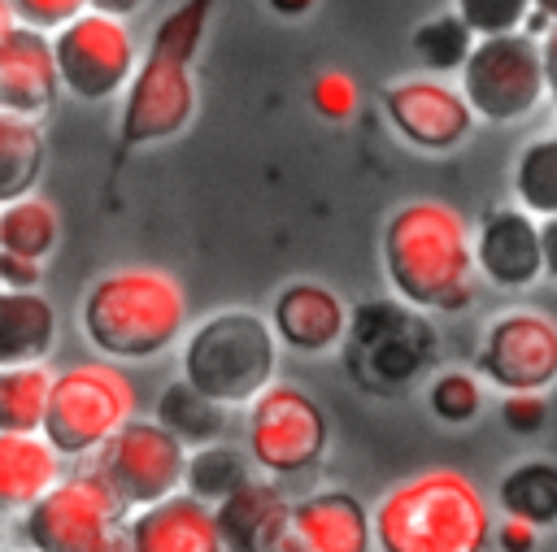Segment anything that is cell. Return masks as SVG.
Here are the masks:
<instances>
[{"label":"cell","mask_w":557,"mask_h":552,"mask_svg":"<svg viewBox=\"0 0 557 552\" xmlns=\"http://www.w3.org/2000/svg\"><path fill=\"white\" fill-rule=\"evenodd\" d=\"M379 265L392 300L418 313H461L479 296L474 226L440 196H409L383 217Z\"/></svg>","instance_id":"1"},{"label":"cell","mask_w":557,"mask_h":552,"mask_svg":"<svg viewBox=\"0 0 557 552\" xmlns=\"http://www.w3.org/2000/svg\"><path fill=\"white\" fill-rule=\"evenodd\" d=\"M187 326V287L165 265H109L78 296V335L96 356L117 365H148L178 352Z\"/></svg>","instance_id":"2"},{"label":"cell","mask_w":557,"mask_h":552,"mask_svg":"<svg viewBox=\"0 0 557 552\" xmlns=\"http://www.w3.org/2000/svg\"><path fill=\"white\" fill-rule=\"evenodd\" d=\"M218 0H178L148 35L139 70L117 104V156L178 139L200 109L196 57Z\"/></svg>","instance_id":"3"},{"label":"cell","mask_w":557,"mask_h":552,"mask_svg":"<svg viewBox=\"0 0 557 552\" xmlns=\"http://www.w3.org/2000/svg\"><path fill=\"white\" fill-rule=\"evenodd\" d=\"M379 552H492L496 504L457 465H426L370 504Z\"/></svg>","instance_id":"4"},{"label":"cell","mask_w":557,"mask_h":552,"mask_svg":"<svg viewBox=\"0 0 557 552\" xmlns=\"http://www.w3.org/2000/svg\"><path fill=\"white\" fill-rule=\"evenodd\" d=\"M278 356L283 348L270 330V317L248 304H231L187 326L178 343V378L222 409L244 413L278 378Z\"/></svg>","instance_id":"5"},{"label":"cell","mask_w":557,"mask_h":552,"mask_svg":"<svg viewBox=\"0 0 557 552\" xmlns=\"http://www.w3.org/2000/svg\"><path fill=\"white\" fill-rule=\"evenodd\" d=\"M131 417H139V391L126 365L87 356L52 374L44 439L65 461H91Z\"/></svg>","instance_id":"6"},{"label":"cell","mask_w":557,"mask_h":552,"mask_svg":"<svg viewBox=\"0 0 557 552\" xmlns=\"http://www.w3.org/2000/svg\"><path fill=\"white\" fill-rule=\"evenodd\" d=\"M244 452L261 478L305 482L331 452V417L313 391L292 378H274L244 409Z\"/></svg>","instance_id":"7"},{"label":"cell","mask_w":557,"mask_h":552,"mask_svg":"<svg viewBox=\"0 0 557 552\" xmlns=\"http://www.w3.org/2000/svg\"><path fill=\"white\" fill-rule=\"evenodd\" d=\"M435 330L426 313L400 304V300H366L352 309L348 339H344V361L357 374L361 391L374 396H396L426 378L435 361Z\"/></svg>","instance_id":"8"},{"label":"cell","mask_w":557,"mask_h":552,"mask_svg":"<svg viewBox=\"0 0 557 552\" xmlns=\"http://www.w3.org/2000/svg\"><path fill=\"white\" fill-rule=\"evenodd\" d=\"M52 57L61 74V96L78 104H113L139 70V35L126 17L83 9L74 22L52 30Z\"/></svg>","instance_id":"9"},{"label":"cell","mask_w":557,"mask_h":552,"mask_svg":"<svg viewBox=\"0 0 557 552\" xmlns=\"http://www.w3.org/2000/svg\"><path fill=\"white\" fill-rule=\"evenodd\" d=\"M126 522V509L109 491V482L91 469V461H74L65 478L39 495L26 513H17L22 552H91Z\"/></svg>","instance_id":"10"},{"label":"cell","mask_w":557,"mask_h":552,"mask_svg":"<svg viewBox=\"0 0 557 552\" xmlns=\"http://www.w3.org/2000/svg\"><path fill=\"white\" fill-rule=\"evenodd\" d=\"M457 87L479 122L518 126V122L535 117V109L548 100L540 39L527 30L474 39L466 65L457 70Z\"/></svg>","instance_id":"11"},{"label":"cell","mask_w":557,"mask_h":552,"mask_svg":"<svg viewBox=\"0 0 557 552\" xmlns=\"http://www.w3.org/2000/svg\"><path fill=\"white\" fill-rule=\"evenodd\" d=\"M474 374L500 391H553L557 387V317L540 304H505L487 317L479 348H474Z\"/></svg>","instance_id":"12"},{"label":"cell","mask_w":557,"mask_h":552,"mask_svg":"<svg viewBox=\"0 0 557 552\" xmlns=\"http://www.w3.org/2000/svg\"><path fill=\"white\" fill-rule=\"evenodd\" d=\"M379 113L405 148L426 152V156H448V152L466 148L479 126L457 78H440V74H422V70L383 83Z\"/></svg>","instance_id":"13"},{"label":"cell","mask_w":557,"mask_h":552,"mask_svg":"<svg viewBox=\"0 0 557 552\" xmlns=\"http://www.w3.org/2000/svg\"><path fill=\"white\" fill-rule=\"evenodd\" d=\"M187 452L157 417H131L96 456L91 469L109 482V491L117 495V504L126 513L148 509L174 491H183V474H187Z\"/></svg>","instance_id":"14"},{"label":"cell","mask_w":557,"mask_h":552,"mask_svg":"<svg viewBox=\"0 0 557 552\" xmlns=\"http://www.w3.org/2000/svg\"><path fill=\"white\" fill-rule=\"evenodd\" d=\"M474 269L479 283L505 296H522L544 283V248H540V217L527 209L496 204L474 222Z\"/></svg>","instance_id":"15"},{"label":"cell","mask_w":557,"mask_h":552,"mask_svg":"<svg viewBox=\"0 0 557 552\" xmlns=\"http://www.w3.org/2000/svg\"><path fill=\"white\" fill-rule=\"evenodd\" d=\"M265 317H270V330H274V339H278L283 352L326 356V352H339L344 348L352 309L322 278H287L270 296Z\"/></svg>","instance_id":"16"},{"label":"cell","mask_w":557,"mask_h":552,"mask_svg":"<svg viewBox=\"0 0 557 552\" xmlns=\"http://www.w3.org/2000/svg\"><path fill=\"white\" fill-rule=\"evenodd\" d=\"M213 517L226 552H296L292 495L274 478L252 474L244 487L213 504Z\"/></svg>","instance_id":"17"},{"label":"cell","mask_w":557,"mask_h":552,"mask_svg":"<svg viewBox=\"0 0 557 552\" xmlns=\"http://www.w3.org/2000/svg\"><path fill=\"white\" fill-rule=\"evenodd\" d=\"M61 100V74L52 57V35L13 26L0 39V109L44 122Z\"/></svg>","instance_id":"18"},{"label":"cell","mask_w":557,"mask_h":552,"mask_svg":"<svg viewBox=\"0 0 557 552\" xmlns=\"http://www.w3.org/2000/svg\"><path fill=\"white\" fill-rule=\"evenodd\" d=\"M296 552H379L370 504L348 487H313L292 495Z\"/></svg>","instance_id":"19"},{"label":"cell","mask_w":557,"mask_h":552,"mask_svg":"<svg viewBox=\"0 0 557 552\" xmlns=\"http://www.w3.org/2000/svg\"><path fill=\"white\" fill-rule=\"evenodd\" d=\"M122 530L131 552H226L213 504L196 500L191 491H174L148 509L126 513Z\"/></svg>","instance_id":"20"},{"label":"cell","mask_w":557,"mask_h":552,"mask_svg":"<svg viewBox=\"0 0 557 552\" xmlns=\"http://www.w3.org/2000/svg\"><path fill=\"white\" fill-rule=\"evenodd\" d=\"M65 478V456L44 435L0 430V513H26Z\"/></svg>","instance_id":"21"},{"label":"cell","mask_w":557,"mask_h":552,"mask_svg":"<svg viewBox=\"0 0 557 552\" xmlns=\"http://www.w3.org/2000/svg\"><path fill=\"white\" fill-rule=\"evenodd\" d=\"M61 322L57 304L39 291L0 287V369L4 365H44L57 348Z\"/></svg>","instance_id":"22"},{"label":"cell","mask_w":557,"mask_h":552,"mask_svg":"<svg viewBox=\"0 0 557 552\" xmlns=\"http://www.w3.org/2000/svg\"><path fill=\"white\" fill-rule=\"evenodd\" d=\"M492 504H496V513L522 517V522H531L540 530L557 526V461L522 456L518 465H509L496 478Z\"/></svg>","instance_id":"23"},{"label":"cell","mask_w":557,"mask_h":552,"mask_svg":"<svg viewBox=\"0 0 557 552\" xmlns=\"http://www.w3.org/2000/svg\"><path fill=\"white\" fill-rule=\"evenodd\" d=\"M44 165H48L44 122H30V117L0 109V204L39 191Z\"/></svg>","instance_id":"24"},{"label":"cell","mask_w":557,"mask_h":552,"mask_svg":"<svg viewBox=\"0 0 557 552\" xmlns=\"http://www.w3.org/2000/svg\"><path fill=\"white\" fill-rule=\"evenodd\" d=\"M152 417L183 443V448H205L213 439H226V426H231V409H222L218 400L200 396L191 382L174 378L161 387L157 396V409Z\"/></svg>","instance_id":"25"},{"label":"cell","mask_w":557,"mask_h":552,"mask_svg":"<svg viewBox=\"0 0 557 552\" xmlns=\"http://www.w3.org/2000/svg\"><path fill=\"white\" fill-rule=\"evenodd\" d=\"M61 243V209L30 191L22 200L0 204V252L9 256H26V261H48Z\"/></svg>","instance_id":"26"},{"label":"cell","mask_w":557,"mask_h":552,"mask_svg":"<svg viewBox=\"0 0 557 552\" xmlns=\"http://www.w3.org/2000/svg\"><path fill=\"white\" fill-rule=\"evenodd\" d=\"M509 196H513L518 209H527L540 222L557 217V130L553 135H531L513 152Z\"/></svg>","instance_id":"27"},{"label":"cell","mask_w":557,"mask_h":552,"mask_svg":"<svg viewBox=\"0 0 557 552\" xmlns=\"http://www.w3.org/2000/svg\"><path fill=\"white\" fill-rule=\"evenodd\" d=\"M252 461L244 452V443H231V439H213L205 448H191L187 452V474H183V491H191L196 500L205 504H218L226 500L235 487H244L252 478Z\"/></svg>","instance_id":"28"},{"label":"cell","mask_w":557,"mask_h":552,"mask_svg":"<svg viewBox=\"0 0 557 552\" xmlns=\"http://www.w3.org/2000/svg\"><path fill=\"white\" fill-rule=\"evenodd\" d=\"M52 365H4L0 369V430L13 435H44Z\"/></svg>","instance_id":"29"},{"label":"cell","mask_w":557,"mask_h":552,"mask_svg":"<svg viewBox=\"0 0 557 552\" xmlns=\"http://www.w3.org/2000/svg\"><path fill=\"white\" fill-rule=\"evenodd\" d=\"M409 48H413L422 74L457 78V70L466 65V57H470V48H474V35H470V26H466L453 9H444V13L422 17V22L409 30Z\"/></svg>","instance_id":"30"},{"label":"cell","mask_w":557,"mask_h":552,"mask_svg":"<svg viewBox=\"0 0 557 552\" xmlns=\"http://www.w3.org/2000/svg\"><path fill=\"white\" fill-rule=\"evenodd\" d=\"M422 404L440 426H470L487 404V382L474 374V365H440L426 374Z\"/></svg>","instance_id":"31"},{"label":"cell","mask_w":557,"mask_h":552,"mask_svg":"<svg viewBox=\"0 0 557 552\" xmlns=\"http://www.w3.org/2000/svg\"><path fill=\"white\" fill-rule=\"evenodd\" d=\"M453 13L470 26L474 39H492V35L527 30L535 17V4L531 0H453Z\"/></svg>","instance_id":"32"},{"label":"cell","mask_w":557,"mask_h":552,"mask_svg":"<svg viewBox=\"0 0 557 552\" xmlns=\"http://www.w3.org/2000/svg\"><path fill=\"white\" fill-rule=\"evenodd\" d=\"M309 104H313V113L322 122H352L357 109H361V87H357V78L348 70L326 65L309 83Z\"/></svg>","instance_id":"33"},{"label":"cell","mask_w":557,"mask_h":552,"mask_svg":"<svg viewBox=\"0 0 557 552\" xmlns=\"http://www.w3.org/2000/svg\"><path fill=\"white\" fill-rule=\"evenodd\" d=\"M500 426L509 435H540L548 426V396L544 391H513L500 396Z\"/></svg>","instance_id":"34"},{"label":"cell","mask_w":557,"mask_h":552,"mask_svg":"<svg viewBox=\"0 0 557 552\" xmlns=\"http://www.w3.org/2000/svg\"><path fill=\"white\" fill-rule=\"evenodd\" d=\"M9 4H13V17H17L22 26L44 30V35L61 30V26L74 22L83 9H91L87 0H9Z\"/></svg>","instance_id":"35"},{"label":"cell","mask_w":557,"mask_h":552,"mask_svg":"<svg viewBox=\"0 0 557 552\" xmlns=\"http://www.w3.org/2000/svg\"><path fill=\"white\" fill-rule=\"evenodd\" d=\"M540 526L522 522V517H509V513H496V526H492V552H535L540 548Z\"/></svg>","instance_id":"36"},{"label":"cell","mask_w":557,"mask_h":552,"mask_svg":"<svg viewBox=\"0 0 557 552\" xmlns=\"http://www.w3.org/2000/svg\"><path fill=\"white\" fill-rule=\"evenodd\" d=\"M39 283H44V265H39V261L0 252V287H13V291H39Z\"/></svg>","instance_id":"37"},{"label":"cell","mask_w":557,"mask_h":552,"mask_svg":"<svg viewBox=\"0 0 557 552\" xmlns=\"http://www.w3.org/2000/svg\"><path fill=\"white\" fill-rule=\"evenodd\" d=\"M540 61H544V87H548V100L557 104V22H548L540 30Z\"/></svg>","instance_id":"38"},{"label":"cell","mask_w":557,"mask_h":552,"mask_svg":"<svg viewBox=\"0 0 557 552\" xmlns=\"http://www.w3.org/2000/svg\"><path fill=\"white\" fill-rule=\"evenodd\" d=\"M540 248H544V278L557 283V217L540 222Z\"/></svg>","instance_id":"39"},{"label":"cell","mask_w":557,"mask_h":552,"mask_svg":"<svg viewBox=\"0 0 557 552\" xmlns=\"http://www.w3.org/2000/svg\"><path fill=\"white\" fill-rule=\"evenodd\" d=\"M87 4L100 9V13H113V17H126V22H131V17L144 13L152 0H87Z\"/></svg>","instance_id":"40"},{"label":"cell","mask_w":557,"mask_h":552,"mask_svg":"<svg viewBox=\"0 0 557 552\" xmlns=\"http://www.w3.org/2000/svg\"><path fill=\"white\" fill-rule=\"evenodd\" d=\"M265 9L278 13V17H287V22H296V17H309L318 9V0H265Z\"/></svg>","instance_id":"41"},{"label":"cell","mask_w":557,"mask_h":552,"mask_svg":"<svg viewBox=\"0 0 557 552\" xmlns=\"http://www.w3.org/2000/svg\"><path fill=\"white\" fill-rule=\"evenodd\" d=\"M91 552H131V539H126V530L117 526V530H113V535H109L104 543H96Z\"/></svg>","instance_id":"42"},{"label":"cell","mask_w":557,"mask_h":552,"mask_svg":"<svg viewBox=\"0 0 557 552\" xmlns=\"http://www.w3.org/2000/svg\"><path fill=\"white\" fill-rule=\"evenodd\" d=\"M13 26H17V17H13V4H9V0H0V39H4Z\"/></svg>","instance_id":"43"},{"label":"cell","mask_w":557,"mask_h":552,"mask_svg":"<svg viewBox=\"0 0 557 552\" xmlns=\"http://www.w3.org/2000/svg\"><path fill=\"white\" fill-rule=\"evenodd\" d=\"M535 4V13L544 17V22H557V0H531Z\"/></svg>","instance_id":"44"},{"label":"cell","mask_w":557,"mask_h":552,"mask_svg":"<svg viewBox=\"0 0 557 552\" xmlns=\"http://www.w3.org/2000/svg\"><path fill=\"white\" fill-rule=\"evenodd\" d=\"M9 539H13V526H9V513H0V552L9 548Z\"/></svg>","instance_id":"45"}]
</instances>
